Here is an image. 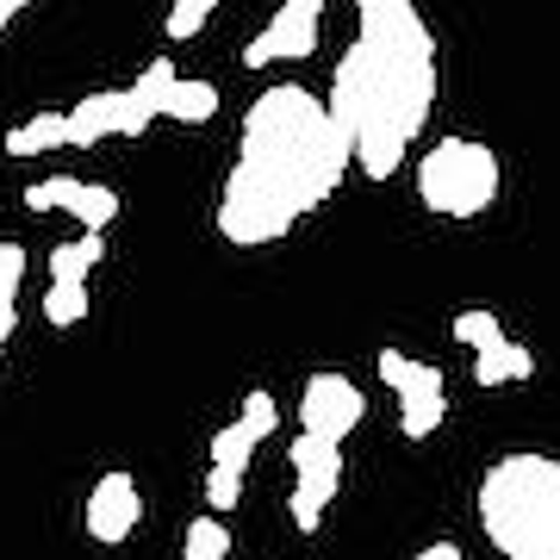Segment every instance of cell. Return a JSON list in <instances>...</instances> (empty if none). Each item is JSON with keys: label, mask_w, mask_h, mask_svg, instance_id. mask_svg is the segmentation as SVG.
Masks as SVG:
<instances>
[{"label": "cell", "mask_w": 560, "mask_h": 560, "mask_svg": "<svg viewBox=\"0 0 560 560\" xmlns=\"http://www.w3.org/2000/svg\"><path fill=\"white\" fill-rule=\"evenodd\" d=\"M349 162H355V150L330 125V106L312 88L280 81V88L256 94L243 113L237 162L219 194V237L237 249L280 243L305 212H318L337 194Z\"/></svg>", "instance_id": "1"}, {"label": "cell", "mask_w": 560, "mask_h": 560, "mask_svg": "<svg viewBox=\"0 0 560 560\" xmlns=\"http://www.w3.org/2000/svg\"><path fill=\"white\" fill-rule=\"evenodd\" d=\"M69 219H81V231H101V237H106V224L119 219V194H113V187H101V180H81Z\"/></svg>", "instance_id": "19"}, {"label": "cell", "mask_w": 560, "mask_h": 560, "mask_svg": "<svg viewBox=\"0 0 560 560\" xmlns=\"http://www.w3.org/2000/svg\"><path fill=\"white\" fill-rule=\"evenodd\" d=\"M143 517V499H138V480L131 474H101V486L88 492V536L94 541H125Z\"/></svg>", "instance_id": "7"}, {"label": "cell", "mask_w": 560, "mask_h": 560, "mask_svg": "<svg viewBox=\"0 0 560 560\" xmlns=\"http://www.w3.org/2000/svg\"><path fill=\"white\" fill-rule=\"evenodd\" d=\"M150 119H156V113H150L131 88H119V138H143V131H150Z\"/></svg>", "instance_id": "28"}, {"label": "cell", "mask_w": 560, "mask_h": 560, "mask_svg": "<svg viewBox=\"0 0 560 560\" xmlns=\"http://www.w3.org/2000/svg\"><path fill=\"white\" fill-rule=\"evenodd\" d=\"M418 560H460V548H455V541H430Z\"/></svg>", "instance_id": "29"}, {"label": "cell", "mask_w": 560, "mask_h": 560, "mask_svg": "<svg viewBox=\"0 0 560 560\" xmlns=\"http://www.w3.org/2000/svg\"><path fill=\"white\" fill-rule=\"evenodd\" d=\"M180 560H231V529L212 511H200L187 523V536H180Z\"/></svg>", "instance_id": "17"}, {"label": "cell", "mask_w": 560, "mask_h": 560, "mask_svg": "<svg viewBox=\"0 0 560 560\" xmlns=\"http://www.w3.org/2000/svg\"><path fill=\"white\" fill-rule=\"evenodd\" d=\"M337 486H342V474H300L293 480V499H287V517L312 536L324 523V511H330V499H337Z\"/></svg>", "instance_id": "12"}, {"label": "cell", "mask_w": 560, "mask_h": 560, "mask_svg": "<svg viewBox=\"0 0 560 560\" xmlns=\"http://www.w3.org/2000/svg\"><path fill=\"white\" fill-rule=\"evenodd\" d=\"M374 368H381V381L393 386L399 399H411V393H448V386H442V368L411 361L405 349H381V355H374Z\"/></svg>", "instance_id": "9"}, {"label": "cell", "mask_w": 560, "mask_h": 560, "mask_svg": "<svg viewBox=\"0 0 560 560\" xmlns=\"http://www.w3.org/2000/svg\"><path fill=\"white\" fill-rule=\"evenodd\" d=\"M256 448L261 442L243 430V423H224L219 436H212V448H206V460L212 467H237V474H249V460H256Z\"/></svg>", "instance_id": "20"}, {"label": "cell", "mask_w": 560, "mask_h": 560, "mask_svg": "<svg viewBox=\"0 0 560 560\" xmlns=\"http://www.w3.org/2000/svg\"><path fill=\"white\" fill-rule=\"evenodd\" d=\"M448 337L460 342V349H492V342H504V324H499V312H460L455 324H448Z\"/></svg>", "instance_id": "22"}, {"label": "cell", "mask_w": 560, "mask_h": 560, "mask_svg": "<svg viewBox=\"0 0 560 560\" xmlns=\"http://www.w3.org/2000/svg\"><path fill=\"white\" fill-rule=\"evenodd\" d=\"M75 194H81L75 175H50V180H32V187H25V206H32V212H69Z\"/></svg>", "instance_id": "23"}, {"label": "cell", "mask_w": 560, "mask_h": 560, "mask_svg": "<svg viewBox=\"0 0 560 560\" xmlns=\"http://www.w3.org/2000/svg\"><path fill=\"white\" fill-rule=\"evenodd\" d=\"M318 32H324V0H280V13H268V25L243 44V62H249V69L305 62L318 50Z\"/></svg>", "instance_id": "5"}, {"label": "cell", "mask_w": 560, "mask_h": 560, "mask_svg": "<svg viewBox=\"0 0 560 560\" xmlns=\"http://www.w3.org/2000/svg\"><path fill=\"white\" fill-rule=\"evenodd\" d=\"M212 113H219V88H212V81H187V75L168 81V94H162V119L206 125Z\"/></svg>", "instance_id": "11"}, {"label": "cell", "mask_w": 560, "mask_h": 560, "mask_svg": "<svg viewBox=\"0 0 560 560\" xmlns=\"http://www.w3.org/2000/svg\"><path fill=\"white\" fill-rule=\"evenodd\" d=\"M480 529L504 560H560V460H492L480 474Z\"/></svg>", "instance_id": "3"}, {"label": "cell", "mask_w": 560, "mask_h": 560, "mask_svg": "<svg viewBox=\"0 0 560 560\" xmlns=\"http://www.w3.org/2000/svg\"><path fill=\"white\" fill-rule=\"evenodd\" d=\"M20 287H25V249L0 237V355L13 342V324H20Z\"/></svg>", "instance_id": "14"}, {"label": "cell", "mask_w": 560, "mask_h": 560, "mask_svg": "<svg viewBox=\"0 0 560 560\" xmlns=\"http://www.w3.org/2000/svg\"><path fill=\"white\" fill-rule=\"evenodd\" d=\"M330 125L368 180H393L436 113V38L411 0H355V44L330 75Z\"/></svg>", "instance_id": "2"}, {"label": "cell", "mask_w": 560, "mask_h": 560, "mask_svg": "<svg viewBox=\"0 0 560 560\" xmlns=\"http://www.w3.org/2000/svg\"><path fill=\"white\" fill-rule=\"evenodd\" d=\"M168 81H175V62H168V57H150V69L131 81V94H138V101L150 106L156 119H162V94H168Z\"/></svg>", "instance_id": "26"}, {"label": "cell", "mask_w": 560, "mask_h": 560, "mask_svg": "<svg viewBox=\"0 0 560 560\" xmlns=\"http://www.w3.org/2000/svg\"><path fill=\"white\" fill-rule=\"evenodd\" d=\"M69 143V113H32L25 125L7 131V156H44V150H62Z\"/></svg>", "instance_id": "13"}, {"label": "cell", "mask_w": 560, "mask_h": 560, "mask_svg": "<svg viewBox=\"0 0 560 560\" xmlns=\"http://www.w3.org/2000/svg\"><path fill=\"white\" fill-rule=\"evenodd\" d=\"M442 418H448V393H411V399H399V436L405 442L436 436Z\"/></svg>", "instance_id": "16"}, {"label": "cell", "mask_w": 560, "mask_h": 560, "mask_svg": "<svg viewBox=\"0 0 560 560\" xmlns=\"http://www.w3.org/2000/svg\"><path fill=\"white\" fill-rule=\"evenodd\" d=\"M101 138H119V88L69 106V150H94Z\"/></svg>", "instance_id": "8"}, {"label": "cell", "mask_w": 560, "mask_h": 560, "mask_svg": "<svg viewBox=\"0 0 560 560\" xmlns=\"http://www.w3.org/2000/svg\"><path fill=\"white\" fill-rule=\"evenodd\" d=\"M529 374H536V355H529L523 342H511V337L474 355V381L480 386H511V381H529Z\"/></svg>", "instance_id": "10"}, {"label": "cell", "mask_w": 560, "mask_h": 560, "mask_svg": "<svg viewBox=\"0 0 560 560\" xmlns=\"http://www.w3.org/2000/svg\"><path fill=\"white\" fill-rule=\"evenodd\" d=\"M418 200L436 219H480L499 200V156L474 138H442L418 162Z\"/></svg>", "instance_id": "4"}, {"label": "cell", "mask_w": 560, "mask_h": 560, "mask_svg": "<svg viewBox=\"0 0 560 560\" xmlns=\"http://www.w3.org/2000/svg\"><path fill=\"white\" fill-rule=\"evenodd\" d=\"M101 261H106V237L101 231H88V237L50 249V280H75V287H88V275H94Z\"/></svg>", "instance_id": "15"}, {"label": "cell", "mask_w": 560, "mask_h": 560, "mask_svg": "<svg viewBox=\"0 0 560 560\" xmlns=\"http://www.w3.org/2000/svg\"><path fill=\"white\" fill-rule=\"evenodd\" d=\"M44 318L57 324V330L81 324L88 318V287H75V280H50V287H44Z\"/></svg>", "instance_id": "21"}, {"label": "cell", "mask_w": 560, "mask_h": 560, "mask_svg": "<svg viewBox=\"0 0 560 560\" xmlns=\"http://www.w3.org/2000/svg\"><path fill=\"white\" fill-rule=\"evenodd\" d=\"M243 499V474L237 467H206V504L212 511H231Z\"/></svg>", "instance_id": "27"}, {"label": "cell", "mask_w": 560, "mask_h": 560, "mask_svg": "<svg viewBox=\"0 0 560 560\" xmlns=\"http://www.w3.org/2000/svg\"><path fill=\"white\" fill-rule=\"evenodd\" d=\"M243 430H249V436L256 442H268L275 436V423H280V405H275V393H268V386H256V393H249V399H243Z\"/></svg>", "instance_id": "25"}, {"label": "cell", "mask_w": 560, "mask_h": 560, "mask_svg": "<svg viewBox=\"0 0 560 560\" xmlns=\"http://www.w3.org/2000/svg\"><path fill=\"white\" fill-rule=\"evenodd\" d=\"M212 13H219V0H175L168 20H162V32H168L175 44H187V38H200V25L212 20Z\"/></svg>", "instance_id": "24"}, {"label": "cell", "mask_w": 560, "mask_h": 560, "mask_svg": "<svg viewBox=\"0 0 560 560\" xmlns=\"http://www.w3.org/2000/svg\"><path fill=\"white\" fill-rule=\"evenodd\" d=\"M25 7H32V0H0V32H7V25H13V13H25Z\"/></svg>", "instance_id": "30"}, {"label": "cell", "mask_w": 560, "mask_h": 560, "mask_svg": "<svg viewBox=\"0 0 560 560\" xmlns=\"http://www.w3.org/2000/svg\"><path fill=\"white\" fill-rule=\"evenodd\" d=\"M287 460H293V480L300 474H342V442H324L312 430H300L293 448H287Z\"/></svg>", "instance_id": "18"}, {"label": "cell", "mask_w": 560, "mask_h": 560, "mask_svg": "<svg viewBox=\"0 0 560 560\" xmlns=\"http://www.w3.org/2000/svg\"><path fill=\"white\" fill-rule=\"evenodd\" d=\"M368 418V399H361V386L349 381V374H312L300 393V430H312V436L324 442H342L355 423Z\"/></svg>", "instance_id": "6"}]
</instances>
